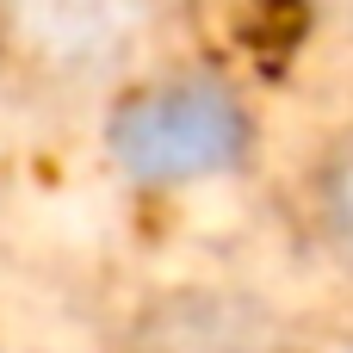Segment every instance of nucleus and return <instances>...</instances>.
<instances>
[{
  "mask_svg": "<svg viewBox=\"0 0 353 353\" xmlns=\"http://www.w3.org/2000/svg\"><path fill=\"white\" fill-rule=\"evenodd\" d=\"M99 149L112 174L143 192H192L254 161L261 112L242 93V81H230L211 62L137 68L105 99Z\"/></svg>",
  "mask_w": 353,
  "mask_h": 353,
  "instance_id": "obj_1",
  "label": "nucleus"
},
{
  "mask_svg": "<svg viewBox=\"0 0 353 353\" xmlns=\"http://www.w3.org/2000/svg\"><path fill=\"white\" fill-rule=\"evenodd\" d=\"M174 25V0H0V99L19 112L105 105Z\"/></svg>",
  "mask_w": 353,
  "mask_h": 353,
  "instance_id": "obj_2",
  "label": "nucleus"
},
{
  "mask_svg": "<svg viewBox=\"0 0 353 353\" xmlns=\"http://www.w3.org/2000/svg\"><path fill=\"white\" fill-rule=\"evenodd\" d=\"M105 353H316L304 323L242 279H174L143 292Z\"/></svg>",
  "mask_w": 353,
  "mask_h": 353,
  "instance_id": "obj_3",
  "label": "nucleus"
},
{
  "mask_svg": "<svg viewBox=\"0 0 353 353\" xmlns=\"http://www.w3.org/2000/svg\"><path fill=\"white\" fill-rule=\"evenodd\" d=\"M298 192H304V223H310L316 254L329 261V273L353 292V112H341L316 137Z\"/></svg>",
  "mask_w": 353,
  "mask_h": 353,
  "instance_id": "obj_4",
  "label": "nucleus"
}]
</instances>
